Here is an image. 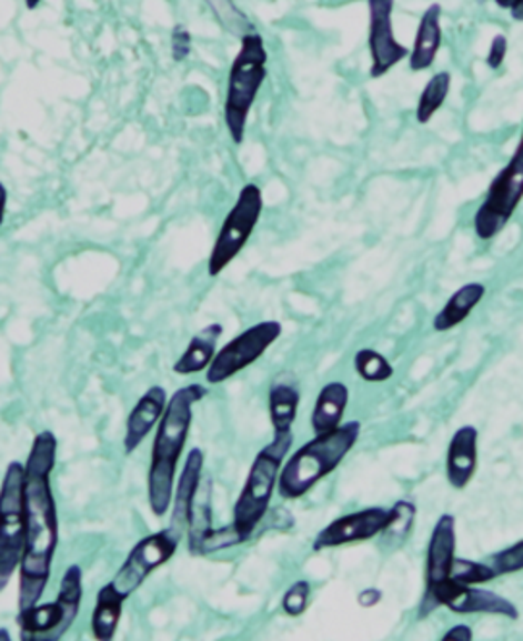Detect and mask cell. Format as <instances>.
<instances>
[{
	"label": "cell",
	"instance_id": "29",
	"mask_svg": "<svg viewBox=\"0 0 523 641\" xmlns=\"http://www.w3.org/2000/svg\"><path fill=\"white\" fill-rule=\"evenodd\" d=\"M496 575H499V572L494 570V567H486V564H481V562L465 561V559H456L450 578L454 582L472 585V583L489 582Z\"/></svg>",
	"mask_w": 523,
	"mask_h": 641
},
{
	"label": "cell",
	"instance_id": "6",
	"mask_svg": "<svg viewBox=\"0 0 523 641\" xmlns=\"http://www.w3.org/2000/svg\"><path fill=\"white\" fill-rule=\"evenodd\" d=\"M26 465L8 464L0 493V588H7L26 549Z\"/></svg>",
	"mask_w": 523,
	"mask_h": 641
},
{
	"label": "cell",
	"instance_id": "5",
	"mask_svg": "<svg viewBox=\"0 0 523 641\" xmlns=\"http://www.w3.org/2000/svg\"><path fill=\"white\" fill-rule=\"evenodd\" d=\"M266 78V51L263 38L259 33H251L242 39V47L238 51L229 76V91L224 103V120L229 128L230 138L240 146L245 132V122L251 107L255 103L259 88Z\"/></svg>",
	"mask_w": 523,
	"mask_h": 641
},
{
	"label": "cell",
	"instance_id": "1",
	"mask_svg": "<svg viewBox=\"0 0 523 641\" xmlns=\"http://www.w3.org/2000/svg\"><path fill=\"white\" fill-rule=\"evenodd\" d=\"M57 437L41 431L26 462V549L20 564V611L39 603L51 578L59 545V512L51 473L57 464Z\"/></svg>",
	"mask_w": 523,
	"mask_h": 641
},
{
	"label": "cell",
	"instance_id": "3",
	"mask_svg": "<svg viewBox=\"0 0 523 641\" xmlns=\"http://www.w3.org/2000/svg\"><path fill=\"white\" fill-rule=\"evenodd\" d=\"M362 433L360 421H348L340 428L332 429L323 435H315L305 442L302 449L295 450L279 478V493L282 499H300L310 493L319 481L331 475L348 452L354 449Z\"/></svg>",
	"mask_w": 523,
	"mask_h": 641
},
{
	"label": "cell",
	"instance_id": "37",
	"mask_svg": "<svg viewBox=\"0 0 523 641\" xmlns=\"http://www.w3.org/2000/svg\"><path fill=\"white\" fill-rule=\"evenodd\" d=\"M26 4H28V8H36V7H38V2H33V0H30V2H26Z\"/></svg>",
	"mask_w": 523,
	"mask_h": 641
},
{
	"label": "cell",
	"instance_id": "32",
	"mask_svg": "<svg viewBox=\"0 0 523 641\" xmlns=\"http://www.w3.org/2000/svg\"><path fill=\"white\" fill-rule=\"evenodd\" d=\"M190 51H192V36L182 23H178L172 30V59L182 62L188 59Z\"/></svg>",
	"mask_w": 523,
	"mask_h": 641
},
{
	"label": "cell",
	"instance_id": "22",
	"mask_svg": "<svg viewBox=\"0 0 523 641\" xmlns=\"http://www.w3.org/2000/svg\"><path fill=\"white\" fill-rule=\"evenodd\" d=\"M125 599L128 598L124 593H120L114 582L107 583L99 590L93 617H91V630L95 640L111 641L117 635Z\"/></svg>",
	"mask_w": 523,
	"mask_h": 641
},
{
	"label": "cell",
	"instance_id": "14",
	"mask_svg": "<svg viewBox=\"0 0 523 641\" xmlns=\"http://www.w3.org/2000/svg\"><path fill=\"white\" fill-rule=\"evenodd\" d=\"M389 523V510L381 507L360 510L354 514L340 517L334 522L329 523L324 530L319 531L318 538L313 541V551H324L334 547L350 545L368 541L383 533Z\"/></svg>",
	"mask_w": 523,
	"mask_h": 641
},
{
	"label": "cell",
	"instance_id": "25",
	"mask_svg": "<svg viewBox=\"0 0 523 641\" xmlns=\"http://www.w3.org/2000/svg\"><path fill=\"white\" fill-rule=\"evenodd\" d=\"M211 485H213V481L207 480L205 485L200 487L195 502H193L192 517H190V525H188V547H190V553L193 557H198L201 539L205 538L207 531L213 530L211 528V522H213Z\"/></svg>",
	"mask_w": 523,
	"mask_h": 641
},
{
	"label": "cell",
	"instance_id": "11",
	"mask_svg": "<svg viewBox=\"0 0 523 641\" xmlns=\"http://www.w3.org/2000/svg\"><path fill=\"white\" fill-rule=\"evenodd\" d=\"M180 541H182V535H178L172 528L157 531L141 539L140 543L133 547L130 554L125 557L124 564L120 567L112 580L120 593L130 598L133 591L148 580L151 572H155L157 568L174 557Z\"/></svg>",
	"mask_w": 523,
	"mask_h": 641
},
{
	"label": "cell",
	"instance_id": "4",
	"mask_svg": "<svg viewBox=\"0 0 523 641\" xmlns=\"http://www.w3.org/2000/svg\"><path fill=\"white\" fill-rule=\"evenodd\" d=\"M292 441H294L292 433L274 437V441L266 444L253 460L242 493L234 504V518H232V528L240 545L253 538L259 523L265 520L273 499L274 485H279L282 462L292 447Z\"/></svg>",
	"mask_w": 523,
	"mask_h": 641
},
{
	"label": "cell",
	"instance_id": "12",
	"mask_svg": "<svg viewBox=\"0 0 523 641\" xmlns=\"http://www.w3.org/2000/svg\"><path fill=\"white\" fill-rule=\"evenodd\" d=\"M449 607L457 614H501L506 619L517 620V609L509 599L496 595L493 591L477 590L472 585L457 583L450 578L443 585H439L433 593L423 595L420 604V619H425L439 607Z\"/></svg>",
	"mask_w": 523,
	"mask_h": 641
},
{
	"label": "cell",
	"instance_id": "9",
	"mask_svg": "<svg viewBox=\"0 0 523 641\" xmlns=\"http://www.w3.org/2000/svg\"><path fill=\"white\" fill-rule=\"evenodd\" d=\"M261 211H263V193L259 190V186H243L237 203L222 222L221 232L209 256L207 266L209 277H219L238 258V253L253 234V229L258 227Z\"/></svg>",
	"mask_w": 523,
	"mask_h": 641
},
{
	"label": "cell",
	"instance_id": "8",
	"mask_svg": "<svg viewBox=\"0 0 523 641\" xmlns=\"http://www.w3.org/2000/svg\"><path fill=\"white\" fill-rule=\"evenodd\" d=\"M523 200V130L517 141L516 151L510 159L509 164L496 174L485 200L481 203L473 229L481 240H491L496 237L510 219L516 213L517 206Z\"/></svg>",
	"mask_w": 523,
	"mask_h": 641
},
{
	"label": "cell",
	"instance_id": "19",
	"mask_svg": "<svg viewBox=\"0 0 523 641\" xmlns=\"http://www.w3.org/2000/svg\"><path fill=\"white\" fill-rule=\"evenodd\" d=\"M441 16H443L441 4H431L421 16L413 51L410 52V70L413 72H423L435 62L436 52L441 49V39H443Z\"/></svg>",
	"mask_w": 523,
	"mask_h": 641
},
{
	"label": "cell",
	"instance_id": "33",
	"mask_svg": "<svg viewBox=\"0 0 523 641\" xmlns=\"http://www.w3.org/2000/svg\"><path fill=\"white\" fill-rule=\"evenodd\" d=\"M506 52H509V39H506V36H502V33L494 36L491 47H489V54H486V67L491 68V70H499L504 64Z\"/></svg>",
	"mask_w": 523,
	"mask_h": 641
},
{
	"label": "cell",
	"instance_id": "35",
	"mask_svg": "<svg viewBox=\"0 0 523 641\" xmlns=\"http://www.w3.org/2000/svg\"><path fill=\"white\" fill-rule=\"evenodd\" d=\"M381 599H383L381 591L375 590V588H369V590L362 591L358 595V603L362 604V607H375Z\"/></svg>",
	"mask_w": 523,
	"mask_h": 641
},
{
	"label": "cell",
	"instance_id": "16",
	"mask_svg": "<svg viewBox=\"0 0 523 641\" xmlns=\"http://www.w3.org/2000/svg\"><path fill=\"white\" fill-rule=\"evenodd\" d=\"M203 460H205L203 450H190V454L185 458L184 470H182V475L178 481L177 491H174V504H172L169 528H172L182 538L190 525L193 502H195V497L200 491Z\"/></svg>",
	"mask_w": 523,
	"mask_h": 641
},
{
	"label": "cell",
	"instance_id": "23",
	"mask_svg": "<svg viewBox=\"0 0 523 641\" xmlns=\"http://www.w3.org/2000/svg\"><path fill=\"white\" fill-rule=\"evenodd\" d=\"M483 298H485V287L483 284H480V282L464 284L454 294L450 296L446 306L436 313L433 329L436 332L452 331L454 327L464 323L465 319L470 318V313L480 306Z\"/></svg>",
	"mask_w": 523,
	"mask_h": 641
},
{
	"label": "cell",
	"instance_id": "15",
	"mask_svg": "<svg viewBox=\"0 0 523 641\" xmlns=\"http://www.w3.org/2000/svg\"><path fill=\"white\" fill-rule=\"evenodd\" d=\"M456 561V520L450 514L439 518L428 549V575L425 595L450 580Z\"/></svg>",
	"mask_w": 523,
	"mask_h": 641
},
{
	"label": "cell",
	"instance_id": "21",
	"mask_svg": "<svg viewBox=\"0 0 523 641\" xmlns=\"http://www.w3.org/2000/svg\"><path fill=\"white\" fill-rule=\"evenodd\" d=\"M348 399H350V392H348L346 384L339 383V381L324 384L311 413V428L315 431V435H323L342 425Z\"/></svg>",
	"mask_w": 523,
	"mask_h": 641
},
{
	"label": "cell",
	"instance_id": "30",
	"mask_svg": "<svg viewBox=\"0 0 523 641\" xmlns=\"http://www.w3.org/2000/svg\"><path fill=\"white\" fill-rule=\"evenodd\" d=\"M311 585L310 582H295L290 590L284 593L282 598V609L290 617H300L308 609V601H310Z\"/></svg>",
	"mask_w": 523,
	"mask_h": 641
},
{
	"label": "cell",
	"instance_id": "17",
	"mask_svg": "<svg viewBox=\"0 0 523 641\" xmlns=\"http://www.w3.org/2000/svg\"><path fill=\"white\" fill-rule=\"evenodd\" d=\"M167 410V391L162 387H151L133 405L132 412L125 421L124 452L132 454L133 450L145 441L149 431L162 420Z\"/></svg>",
	"mask_w": 523,
	"mask_h": 641
},
{
	"label": "cell",
	"instance_id": "34",
	"mask_svg": "<svg viewBox=\"0 0 523 641\" xmlns=\"http://www.w3.org/2000/svg\"><path fill=\"white\" fill-rule=\"evenodd\" d=\"M443 640L446 641H472L473 634L470 627H464V624H460V627L450 628L449 632L443 635Z\"/></svg>",
	"mask_w": 523,
	"mask_h": 641
},
{
	"label": "cell",
	"instance_id": "18",
	"mask_svg": "<svg viewBox=\"0 0 523 641\" xmlns=\"http://www.w3.org/2000/svg\"><path fill=\"white\" fill-rule=\"evenodd\" d=\"M477 441L480 431L473 425L457 429L450 439L449 457H446V478L450 485L462 491L472 481L477 468Z\"/></svg>",
	"mask_w": 523,
	"mask_h": 641
},
{
	"label": "cell",
	"instance_id": "13",
	"mask_svg": "<svg viewBox=\"0 0 523 641\" xmlns=\"http://www.w3.org/2000/svg\"><path fill=\"white\" fill-rule=\"evenodd\" d=\"M369 51H371V78L389 74L392 68L410 54L408 47L399 43L392 28V0H369Z\"/></svg>",
	"mask_w": 523,
	"mask_h": 641
},
{
	"label": "cell",
	"instance_id": "36",
	"mask_svg": "<svg viewBox=\"0 0 523 641\" xmlns=\"http://www.w3.org/2000/svg\"><path fill=\"white\" fill-rule=\"evenodd\" d=\"M501 8H509L510 16L516 20V22H523V0H499L496 2Z\"/></svg>",
	"mask_w": 523,
	"mask_h": 641
},
{
	"label": "cell",
	"instance_id": "27",
	"mask_svg": "<svg viewBox=\"0 0 523 641\" xmlns=\"http://www.w3.org/2000/svg\"><path fill=\"white\" fill-rule=\"evenodd\" d=\"M354 365L358 375L368 383H383L386 379H391L392 373H394L391 361L371 348H363L355 354Z\"/></svg>",
	"mask_w": 523,
	"mask_h": 641
},
{
	"label": "cell",
	"instance_id": "26",
	"mask_svg": "<svg viewBox=\"0 0 523 641\" xmlns=\"http://www.w3.org/2000/svg\"><path fill=\"white\" fill-rule=\"evenodd\" d=\"M450 83H452L450 72H439L428 81V86L421 93L418 111H415L420 124H428L429 120L433 119L436 111L443 107L450 93Z\"/></svg>",
	"mask_w": 523,
	"mask_h": 641
},
{
	"label": "cell",
	"instance_id": "24",
	"mask_svg": "<svg viewBox=\"0 0 523 641\" xmlns=\"http://www.w3.org/2000/svg\"><path fill=\"white\" fill-rule=\"evenodd\" d=\"M298 405H300V392L294 384H273V389L269 392V413H271L274 437L292 433Z\"/></svg>",
	"mask_w": 523,
	"mask_h": 641
},
{
	"label": "cell",
	"instance_id": "10",
	"mask_svg": "<svg viewBox=\"0 0 523 641\" xmlns=\"http://www.w3.org/2000/svg\"><path fill=\"white\" fill-rule=\"evenodd\" d=\"M281 334L282 324L279 321H263L238 334L237 339L230 340L214 355L213 363L207 369V383H224L230 377L250 368L251 363H255L273 347Z\"/></svg>",
	"mask_w": 523,
	"mask_h": 641
},
{
	"label": "cell",
	"instance_id": "28",
	"mask_svg": "<svg viewBox=\"0 0 523 641\" xmlns=\"http://www.w3.org/2000/svg\"><path fill=\"white\" fill-rule=\"evenodd\" d=\"M415 522V507L412 502L399 501L389 510V523L384 528V535L389 539H402L410 535Z\"/></svg>",
	"mask_w": 523,
	"mask_h": 641
},
{
	"label": "cell",
	"instance_id": "31",
	"mask_svg": "<svg viewBox=\"0 0 523 641\" xmlns=\"http://www.w3.org/2000/svg\"><path fill=\"white\" fill-rule=\"evenodd\" d=\"M493 567L499 575L514 574V572L523 570V541L510 547L506 551H502V553L494 554Z\"/></svg>",
	"mask_w": 523,
	"mask_h": 641
},
{
	"label": "cell",
	"instance_id": "20",
	"mask_svg": "<svg viewBox=\"0 0 523 641\" xmlns=\"http://www.w3.org/2000/svg\"><path fill=\"white\" fill-rule=\"evenodd\" d=\"M222 337V327L219 323L207 324L201 329L185 348L184 354L174 363V373L178 375H193L203 369H209L217 355V342Z\"/></svg>",
	"mask_w": 523,
	"mask_h": 641
},
{
	"label": "cell",
	"instance_id": "2",
	"mask_svg": "<svg viewBox=\"0 0 523 641\" xmlns=\"http://www.w3.org/2000/svg\"><path fill=\"white\" fill-rule=\"evenodd\" d=\"M205 387L188 384L172 394L159 421L148 478L149 509L157 518L164 517L172 509L178 462L192 428V408L205 399Z\"/></svg>",
	"mask_w": 523,
	"mask_h": 641
},
{
	"label": "cell",
	"instance_id": "7",
	"mask_svg": "<svg viewBox=\"0 0 523 641\" xmlns=\"http://www.w3.org/2000/svg\"><path fill=\"white\" fill-rule=\"evenodd\" d=\"M81 568L70 567L60 582L59 598L52 603L33 604L20 611L18 622L23 641L60 640L67 634L80 614L81 607Z\"/></svg>",
	"mask_w": 523,
	"mask_h": 641
}]
</instances>
